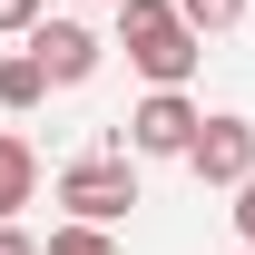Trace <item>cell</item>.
Returning a JSON list of instances; mask_svg holds the SVG:
<instances>
[{
  "label": "cell",
  "instance_id": "cell-3",
  "mask_svg": "<svg viewBox=\"0 0 255 255\" xmlns=\"http://www.w3.org/2000/svg\"><path fill=\"white\" fill-rule=\"evenodd\" d=\"M196 108H187V89H157V98H137L128 108V128H118V147H137V157H187L196 147Z\"/></svg>",
  "mask_w": 255,
  "mask_h": 255
},
{
  "label": "cell",
  "instance_id": "cell-4",
  "mask_svg": "<svg viewBox=\"0 0 255 255\" xmlns=\"http://www.w3.org/2000/svg\"><path fill=\"white\" fill-rule=\"evenodd\" d=\"M187 167L206 177V187H246V177H255V128L246 118H206L196 147H187Z\"/></svg>",
  "mask_w": 255,
  "mask_h": 255
},
{
  "label": "cell",
  "instance_id": "cell-1",
  "mask_svg": "<svg viewBox=\"0 0 255 255\" xmlns=\"http://www.w3.org/2000/svg\"><path fill=\"white\" fill-rule=\"evenodd\" d=\"M118 39H128V59L147 69L157 89H187V69L206 59V49H196V30H187V10H177V0H118Z\"/></svg>",
  "mask_w": 255,
  "mask_h": 255
},
{
  "label": "cell",
  "instance_id": "cell-13",
  "mask_svg": "<svg viewBox=\"0 0 255 255\" xmlns=\"http://www.w3.org/2000/svg\"><path fill=\"white\" fill-rule=\"evenodd\" d=\"M246 255H255V246H246Z\"/></svg>",
  "mask_w": 255,
  "mask_h": 255
},
{
  "label": "cell",
  "instance_id": "cell-5",
  "mask_svg": "<svg viewBox=\"0 0 255 255\" xmlns=\"http://www.w3.org/2000/svg\"><path fill=\"white\" fill-rule=\"evenodd\" d=\"M30 59L49 69V89H79V79H98V30H89V20H39V30H30Z\"/></svg>",
  "mask_w": 255,
  "mask_h": 255
},
{
  "label": "cell",
  "instance_id": "cell-10",
  "mask_svg": "<svg viewBox=\"0 0 255 255\" xmlns=\"http://www.w3.org/2000/svg\"><path fill=\"white\" fill-rule=\"evenodd\" d=\"M0 30H39V0H0Z\"/></svg>",
  "mask_w": 255,
  "mask_h": 255
},
{
  "label": "cell",
  "instance_id": "cell-6",
  "mask_svg": "<svg viewBox=\"0 0 255 255\" xmlns=\"http://www.w3.org/2000/svg\"><path fill=\"white\" fill-rule=\"evenodd\" d=\"M30 196H39V157H30V137H20V128H0V226L20 216Z\"/></svg>",
  "mask_w": 255,
  "mask_h": 255
},
{
  "label": "cell",
  "instance_id": "cell-11",
  "mask_svg": "<svg viewBox=\"0 0 255 255\" xmlns=\"http://www.w3.org/2000/svg\"><path fill=\"white\" fill-rule=\"evenodd\" d=\"M236 236H246V246H255V177H246V187H236Z\"/></svg>",
  "mask_w": 255,
  "mask_h": 255
},
{
  "label": "cell",
  "instance_id": "cell-7",
  "mask_svg": "<svg viewBox=\"0 0 255 255\" xmlns=\"http://www.w3.org/2000/svg\"><path fill=\"white\" fill-rule=\"evenodd\" d=\"M39 98H49V69H39L30 49H10V59H0V108H39Z\"/></svg>",
  "mask_w": 255,
  "mask_h": 255
},
{
  "label": "cell",
  "instance_id": "cell-8",
  "mask_svg": "<svg viewBox=\"0 0 255 255\" xmlns=\"http://www.w3.org/2000/svg\"><path fill=\"white\" fill-rule=\"evenodd\" d=\"M39 255H118V236H108V226H59Z\"/></svg>",
  "mask_w": 255,
  "mask_h": 255
},
{
  "label": "cell",
  "instance_id": "cell-9",
  "mask_svg": "<svg viewBox=\"0 0 255 255\" xmlns=\"http://www.w3.org/2000/svg\"><path fill=\"white\" fill-rule=\"evenodd\" d=\"M177 10H187V30L206 39V30H236V20H246V0H177Z\"/></svg>",
  "mask_w": 255,
  "mask_h": 255
},
{
  "label": "cell",
  "instance_id": "cell-12",
  "mask_svg": "<svg viewBox=\"0 0 255 255\" xmlns=\"http://www.w3.org/2000/svg\"><path fill=\"white\" fill-rule=\"evenodd\" d=\"M0 255H39V246H30V236H20V226H0Z\"/></svg>",
  "mask_w": 255,
  "mask_h": 255
},
{
  "label": "cell",
  "instance_id": "cell-2",
  "mask_svg": "<svg viewBox=\"0 0 255 255\" xmlns=\"http://www.w3.org/2000/svg\"><path fill=\"white\" fill-rule=\"evenodd\" d=\"M59 206H69V226H118L128 206H137V177H128V147H98V157L59 167Z\"/></svg>",
  "mask_w": 255,
  "mask_h": 255
}]
</instances>
